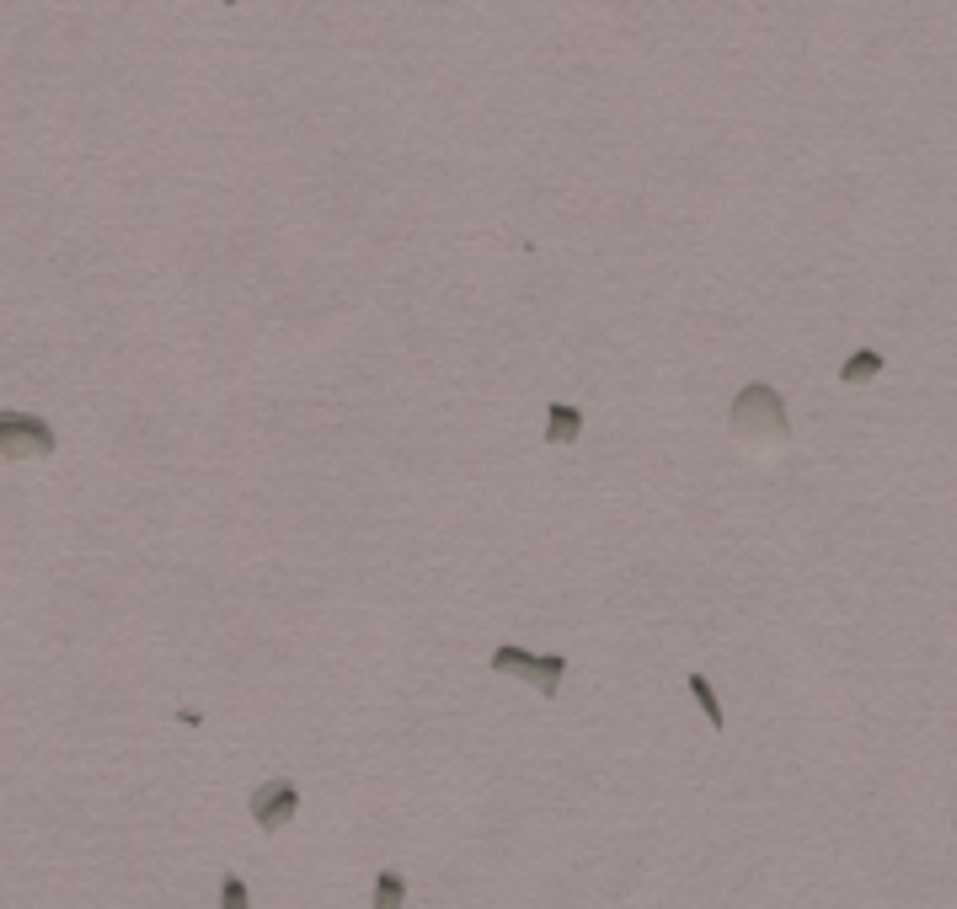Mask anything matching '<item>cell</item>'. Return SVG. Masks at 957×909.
Returning a JSON list of instances; mask_svg holds the SVG:
<instances>
[{"mask_svg": "<svg viewBox=\"0 0 957 909\" xmlns=\"http://www.w3.org/2000/svg\"><path fill=\"white\" fill-rule=\"evenodd\" d=\"M375 909H401L407 904V877H401L396 867H385V872H375V899H369Z\"/></svg>", "mask_w": 957, "mask_h": 909, "instance_id": "ba28073f", "label": "cell"}, {"mask_svg": "<svg viewBox=\"0 0 957 909\" xmlns=\"http://www.w3.org/2000/svg\"><path fill=\"white\" fill-rule=\"evenodd\" d=\"M583 434V412L567 407V402H551L546 407V444H578Z\"/></svg>", "mask_w": 957, "mask_h": 909, "instance_id": "5b68a950", "label": "cell"}, {"mask_svg": "<svg viewBox=\"0 0 957 909\" xmlns=\"http://www.w3.org/2000/svg\"><path fill=\"white\" fill-rule=\"evenodd\" d=\"M487 669H492V674H514V680L535 685L540 701H557V690H562V680H567V658H562V653H530V647H514V642L492 647V653H487Z\"/></svg>", "mask_w": 957, "mask_h": 909, "instance_id": "7a4b0ae2", "label": "cell"}, {"mask_svg": "<svg viewBox=\"0 0 957 909\" xmlns=\"http://www.w3.org/2000/svg\"><path fill=\"white\" fill-rule=\"evenodd\" d=\"M690 696H696V706L706 712V722H712L717 733L728 728V712H722V706H717V690H712V680H706L701 669H690Z\"/></svg>", "mask_w": 957, "mask_h": 909, "instance_id": "52a82bcc", "label": "cell"}, {"mask_svg": "<svg viewBox=\"0 0 957 909\" xmlns=\"http://www.w3.org/2000/svg\"><path fill=\"white\" fill-rule=\"evenodd\" d=\"M295 813H300V787L295 781L279 776V781H262V787L252 792V819H257L262 835H279Z\"/></svg>", "mask_w": 957, "mask_h": 909, "instance_id": "277c9868", "label": "cell"}, {"mask_svg": "<svg viewBox=\"0 0 957 909\" xmlns=\"http://www.w3.org/2000/svg\"><path fill=\"white\" fill-rule=\"evenodd\" d=\"M220 909H252V888H246V877H236V872L220 877Z\"/></svg>", "mask_w": 957, "mask_h": 909, "instance_id": "9c48e42d", "label": "cell"}, {"mask_svg": "<svg viewBox=\"0 0 957 909\" xmlns=\"http://www.w3.org/2000/svg\"><path fill=\"white\" fill-rule=\"evenodd\" d=\"M952 829H957V803H952Z\"/></svg>", "mask_w": 957, "mask_h": 909, "instance_id": "30bf717a", "label": "cell"}, {"mask_svg": "<svg viewBox=\"0 0 957 909\" xmlns=\"http://www.w3.org/2000/svg\"><path fill=\"white\" fill-rule=\"evenodd\" d=\"M877 375H883V353H877V348H856L851 359L840 364V385H867Z\"/></svg>", "mask_w": 957, "mask_h": 909, "instance_id": "8992f818", "label": "cell"}, {"mask_svg": "<svg viewBox=\"0 0 957 909\" xmlns=\"http://www.w3.org/2000/svg\"><path fill=\"white\" fill-rule=\"evenodd\" d=\"M225 6H241V0H225Z\"/></svg>", "mask_w": 957, "mask_h": 909, "instance_id": "8fae6325", "label": "cell"}, {"mask_svg": "<svg viewBox=\"0 0 957 909\" xmlns=\"http://www.w3.org/2000/svg\"><path fill=\"white\" fill-rule=\"evenodd\" d=\"M728 428H733L738 444H749V450H776V444L792 439V418H786L781 391L765 385V380H754V385H744V391L733 396Z\"/></svg>", "mask_w": 957, "mask_h": 909, "instance_id": "6da1fadb", "label": "cell"}, {"mask_svg": "<svg viewBox=\"0 0 957 909\" xmlns=\"http://www.w3.org/2000/svg\"><path fill=\"white\" fill-rule=\"evenodd\" d=\"M59 450V434L33 412H0V455L6 460H43Z\"/></svg>", "mask_w": 957, "mask_h": 909, "instance_id": "3957f363", "label": "cell"}]
</instances>
